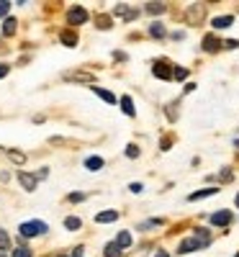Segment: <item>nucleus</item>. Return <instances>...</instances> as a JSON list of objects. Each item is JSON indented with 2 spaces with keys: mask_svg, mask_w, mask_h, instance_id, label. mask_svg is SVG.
<instances>
[{
  "mask_svg": "<svg viewBox=\"0 0 239 257\" xmlns=\"http://www.w3.org/2000/svg\"><path fill=\"white\" fill-rule=\"evenodd\" d=\"M229 221H232V211H216V214L211 216L214 226H227Z\"/></svg>",
  "mask_w": 239,
  "mask_h": 257,
  "instance_id": "7",
  "label": "nucleus"
},
{
  "mask_svg": "<svg viewBox=\"0 0 239 257\" xmlns=\"http://www.w3.org/2000/svg\"><path fill=\"white\" fill-rule=\"evenodd\" d=\"M31 255H34V252L28 250V247H16V250L10 252V257H31Z\"/></svg>",
  "mask_w": 239,
  "mask_h": 257,
  "instance_id": "24",
  "label": "nucleus"
},
{
  "mask_svg": "<svg viewBox=\"0 0 239 257\" xmlns=\"http://www.w3.org/2000/svg\"><path fill=\"white\" fill-rule=\"evenodd\" d=\"M93 93L95 95H100L106 103H116V98H113V93H108V90H103V87H98V85H93Z\"/></svg>",
  "mask_w": 239,
  "mask_h": 257,
  "instance_id": "19",
  "label": "nucleus"
},
{
  "mask_svg": "<svg viewBox=\"0 0 239 257\" xmlns=\"http://www.w3.org/2000/svg\"><path fill=\"white\" fill-rule=\"evenodd\" d=\"M98 28L108 31V28H111V18H108V16H98Z\"/></svg>",
  "mask_w": 239,
  "mask_h": 257,
  "instance_id": "27",
  "label": "nucleus"
},
{
  "mask_svg": "<svg viewBox=\"0 0 239 257\" xmlns=\"http://www.w3.org/2000/svg\"><path fill=\"white\" fill-rule=\"evenodd\" d=\"M47 175H49V170H47V168H41V170L36 172V177H39V180H47Z\"/></svg>",
  "mask_w": 239,
  "mask_h": 257,
  "instance_id": "33",
  "label": "nucleus"
},
{
  "mask_svg": "<svg viewBox=\"0 0 239 257\" xmlns=\"http://www.w3.org/2000/svg\"><path fill=\"white\" fill-rule=\"evenodd\" d=\"M155 257H170L167 252H159V255H155Z\"/></svg>",
  "mask_w": 239,
  "mask_h": 257,
  "instance_id": "37",
  "label": "nucleus"
},
{
  "mask_svg": "<svg viewBox=\"0 0 239 257\" xmlns=\"http://www.w3.org/2000/svg\"><path fill=\"white\" fill-rule=\"evenodd\" d=\"M5 152H8V157L16 162V165H23V162H26V155H23V152H16V149H5Z\"/></svg>",
  "mask_w": 239,
  "mask_h": 257,
  "instance_id": "23",
  "label": "nucleus"
},
{
  "mask_svg": "<svg viewBox=\"0 0 239 257\" xmlns=\"http://www.w3.org/2000/svg\"><path fill=\"white\" fill-rule=\"evenodd\" d=\"M16 18H5V23H3V34L5 36H10V34H16Z\"/></svg>",
  "mask_w": 239,
  "mask_h": 257,
  "instance_id": "22",
  "label": "nucleus"
},
{
  "mask_svg": "<svg viewBox=\"0 0 239 257\" xmlns=\"http://www.w3.org/2000/svg\"><path fill=\"white\" fill-rule=\"evenodd\" d=\"M234 257H239V255H234Z\"/></svg>",
  "mask_w": 239,
  "mask_h": 257,
  "instance_id": "40",
  "label": "nucleus"
},
{
  "mask_svg": "<svg viewBox=\"0 0 239 257\" xmlns=\"http://www.w3.org/2000/svg\"><path fill=\"white\" fill-rule=\"evenodd\" d=\"M201 247H206V242H201L198 237H196V239H183V242H180V252H183V255L196 252V250H201Z\"/></svg>",
  "mask_w": 239,
  "mask_h": 257,
  "instance_id": "6",
  "label": "nucleus"
},
{
  "mask_svg": "<svg viewBox=\"0 0 239 257\" xmlns=\"http://www.w3.org/2000/svg\"><path fill=\"white\" fill-rule=\"evenodd\" d=\"M65 80H78V83H90V80H93V75H87V72H72V75H65Z\"/></svg>",
  "mask_w": 239,
  "mask_h": 257,
  "instance_id": "14",
  "label": "nucleus"
},
{
  "mask_svg": "<svg viewBox=\"0 0 239 257\" xmlns=\"http://www.w3.org/2000/svg\"><path fill=\"white\" fill-rule=\"evenodd\" d=\"M67 198H70V203H80V201H85V193H70Z\"/></svg>",
  "mask_w": 239,
  "mask_h": 257,
  "instance_id": "29",
  "label": "nucleus"
},
{
  "mask_svg": "<svg viewBox=\"0 0 239 257\" xmlns=\"http://www.w3.org/2000/svg\"><path fill=\"white\" fill-rule=\"evenodd\" d=\"M106 257H121V247H118L116 242H108L106 245Z\"/></svg>",
  "mask_w": 239,
  "mask_h": 257,
  "instance_id": "21",
  "label": "nucleus"
},
{
  "mask_svg": "<svg viewBox=\"0 0 239 257\" xmlns=\"http://www.w3.org/2000/svg\"><path fill=\"white\" fill-rule=\"evenodd\" d=\"M65 226H67L70 232H75V229H80V226H82V221H80V219H75V216H70V219L65 221Z\"/></svg>",
  "mask_w": 239,
  "mask_h": 257,
  "instance_id": "25",
  "label": "nucleus"
},
{
  "mask_svg": "<svg viewBox=\"0 0 239 257\" xmlns=\"http://www.w3.org/2000/svg\"><path fill=\"white\" fill-rule=\"evenodd\" d=\"M18 183H21V188L26 190V193H34L36 190V185H39V177L36 175H31V172H18Z\"/></svg>",
  "mask_w": 239,
  "mask_h": 257,
  "instance_id": "4",
  "label": "nucleus"
},
{
  "mask_svg": "<svg viewBox=\"0 0 239 257\" xmlns=\"http://www.w3.org/2000/svg\"><path fill=\"white\" fill-rule=\"evenodd\" d=\"M116 245L121 247V250H126V247L131 245V234H129V232H118V237H116Z\"/></svg>",
  "mask_w": 239,
  "mask_h": 257,
  "instance_id": "17",
  "label": "nucleus"
},
{
  "mask_svg": "<svg viewBox=\"0 0 239 257\" xmlns=\"http://www.w3.org/2000/svg\"><path fill=\"white\" fill-rule=\"evenodd\" d=\"M129 190H131V193H142V183H131Z\"/></svg>",
  "mask_w": 239,
  "mask_h": 257,
  "instance_id": "34",
  "label": "nucleus"
},
{
  "mask_svg": "<svg viewBox=\"0 0 239 257\" xmlns=\"http://www.w3.org/2000/svg\"><path fill=\"white\" fill-rule=\"evenodd\" d=\"M234 23V16H219V18H214L211 21V26L214 28H229Z\"/></svg>",
  "mask_w": 239,
  "mask_h": 257,
  "instance_id": "11",
  "label": "nucleus"
},
{
  "mask_svg": "<svg viewBox=\"0 0 239 257\" xmlns=\"http://www.w3.org/2000/svg\"><path fill=\"white\" fill-rule=\"evenodd\" d=\"M8 70H10L8 65H0V78H5V75H8Z\"/></svg>",
  "mask_w": 239,
  "mask_h": 257,
  "instance_id": "35",
  "label": "nucleus"
},
{
  "mask_svg": "<svg viewBox=\"0 0 239 257\" xmlns=\"http://www.w3.org/2000/svg\"><path fill=\"white\" fill-rule=\"evenodd\" d=\"M126 157L137 160V157H139V147H137V144H129V147H126Z\"/></svg>",
  "mask_w": 239,
  "mask_h": 257,
  "instance_id": "28",
  "label": "nucleus"
},
{
  "mask_svg": "<svg viewBox=\"0 0 239 257\" xmlns=\"http://www.w3.org/2000/svg\"><path fill=\"white\" fill-rule=\"evenodd\" d=\"M221 47H224V44H221L216 36H206V39H203V49H206V52H211V54H214V52H219Z\"/></svg>",
  "mask_w": 239,
  "mask_h": 257,
  "instance_id": "8",
  "label": "nucleus"
},
{
  "mask_svg": "<svg viewBox=\"0 0 239 257\" xmlns=\"http://www.w3.org/2000/svg\"><path fill=\"white\" fill-rule=\"evenodd\" d=\"M10 5L13 3H8V0H0V16H5V13L10 10Z\"/></svg>",
  "mask_w": 239,
  "mask_h": 257,
  "instance_id": "31",
  "label": "nucleus"
},
{
  "mask_svg": "<svg viewBox=\"0 0 239 257\" xmlns=\"http://www.w3.org/2000/svg\"><path fill=\"white\" fill-rule=\"evenodd\" d=\"M152 75H155V78H159V80H170V78H175V70L170 65H165V62H155Z\"/></svg>",
  "mask_w": 239,
  "mask_h": 257,
  "instance_id": "5",
  "label": "nucleus"
},
{
  "mask_svg": "<svg viewBox=\"0 0 239 257\" xmlns=\"http://www.w3.org/2000/svg\"><path fill=\"white\" fill-rule=\"evenodd\" d=\"M188 78V70L185 67H175V80H185Z\"/></svg>",
  "mask_w": 239,
  "mask_h": 257,
  "instance_id": "30",
  "label": "nucleus"
},
{
  "mask_svg": "<svg viewBox=\"0 0 239 257\" xmlns=\"http://www.w3.org/2000/svg\"><path fill=\"white\" fill-rule=\"evenodd\" d=\"M216 193H219L216 188H203V190H198V193L188 195V201H201V198H208V195H216Z\"/></svg>",
  "mask_w": 239,
  "mask_h": 257,
  "instance_id": "12",
  "label": "nucleus"
},
{
  "mask_svg": "<svg viewBox=\"0 0 239 257\" xmlns=\"http://www.w3.org/2000/svg\"><path fill=\"white\" fill-rule=\"evenodd\" d=\"M59 39H62L65 47H78V34H75V31H62Z\"/></svg>",
  "mask_w": 239,
  "mask_h": 257,
  "instance_id": "13",
  "label": "nucleus"
},
{
  "mask_svg": "<svg viewBox=\"0 0 239 257\" xmlns=\"http://www.w3.org/2000/svg\"><path fill=\"white\" fill-rule=\"evenodd\" d=\"M116 16H121L124 21H134V18H137V10H131V8H126V5H116Z\"/></svg>",
  "mask_w": 239,
  "mask_h": 257,
  "instance_id": "9",
  "label": "nucleus"
},
{
  "mask_svg": "<svg viewBox=\"0 0 239 257\" xmlns=\"http://www.w3.org/2000/svg\"><path fill=\"white\" fill-rule=\"evenodd\" d=\"M149 34H152L155 39H165V34H167V31H165V26H162V23H157V21H155L152 26H149Z\"/></svg>",
  "mask_w": 239,
  "mask_h": 257,
  "instance_id": "16",
  "label": "nucleus"
},
{
  "mask_svg": "<svg viewBox=\"0 0 239 257\" xmlns=\"http://www.w3.org/2000/svg\"><path fill=\"white\" fill-rule=\"evenodd\" d=\"M85 21H87V10L82 5H75V8L67 10V23L70 26H82Z\"/></svg>",
  "mask_w": 239,
  "mask_h": 257,
  "instance_id": "3",
  "label": "nucleus"
},
{
  "mask_svg": "<svg viewBox=\"0 0 239 257\" xmlns=\"http://www.w3.org/2000/svg\"><path fill=\"white\" fill-rule=\"evenodd\" d=\"M147 13H152V16H159V13H165L167 10V5L165 3H147V8H144Z\"/></svg>",
  "mask_w": 239,
  "mask_h": 257,
  "instance_id": "15",
  "label": "nucleus"
},
{
  "mask_svg": "<svg viewBox=\"0 0 239 257\" xmlns=\"http://www.w3.org/2000/svg\"><path fill=\"white\" fill-rule=\"evenodd\" d=\"M203 18H206V3H193V5L185 10V21H188L190 26H198Z\"/></svg>",
  "mask_w": 239,
  "mask_h": 257,
  "instance_id": "2",
  "label": "nucleus"
},
{
  "mask_svg": "<svg viewBox=\"0 0 239 257\" xmlns=\"http://www.w3.org/2000/svg\"><path fill=\"white\" fill-rule=\"evenodd\" d=\"M224 47H227V49H239V41H237V39H229V41H224Z\"/></svg>",
  "mask_w": 239,
  "mask_h": 257,
  "instance_id": "32",
  "label": "nucleus"
},
{
  "mask_svg": "<svg viewBox=\"0 0 239 257\" xmlns=\"http://www.w3.org/2000/svg\"><path fill=\"white\" fill-rule=\"evenodd\" d=\"M82 252H85V250H82V247H78V250L72 252V257H82Z\"/></svg>",
  "mask_w": 239,
  "mask_h": 257,
  "instance_id": "36",
  "label": "nucleus"
},
{
  "mask_svg": "<svg viewBox=\"0 0 239 257\" xmlns=\"http://www.w3.org/2000/svg\"><path fill=\"white\" fill-rule=\"evenodd\" d=\"M44 232H49V226L44 224V221H23V224L18 226V234L26 237V239H31V237H36V234H44Z\"/></svg>",
  "mask_w": 239,
  "mask_h": 257,
  "instance_id": "1",
  "label": "nucleus"
},
{
  "mask_svg": "<svg viewBox=\"0 0 239 257\" xmlns=\"http://www.w3.org/2000/svg\"><path fill=\"white\" fill-rule=\"evenodd\" d=\"M57 257H67V255H57Z\"/></svg>",
  "mask_w": 239,
  "mask_h": 257,
  "instance_id": "39",
  "label": "nucleus"
},
{
  "mask_svg": "<svg viewBox=\"0 0 239 257\" xmlns=\"http://www.w3.org/2000/svg\"><path fill=\"white\" fill-rule=\"evenodd\" d=\"M121 111H124L126 116H137V111H134V103H131V98H129V95H124V98H121Z\"/></svg>",
  "mask_w": 239,
  "mask_h": 257,
  "instance_id": "18",
  "label": "nucleus"
},
{
  "mask_svg": "<svg viewBox=\"0 0 239 257\" xmlns=\"http://www.w3.org/2000/svg\"><path fill=\"white\" fill-rule=\"evenodd\" d=\"M237 206H239V195H237Z\"/></svg>",
  "mask_w": 239,
  "mask_h": 257,
  "instance_id": "38",
  "label": "nucleus"
},
{
  "mask_svg": "<svg viewBox=\"0 0 239 257\" xmlns=\"http://www.w3.org/2000/svg\"><path fill=\"white\" fill-rule=\"evenodd\" d=\"M85 168L87 170H100L103 168V157H87L85 160Z\"/></svg>",
  "mask_w": 239,
  "mask_h": 257,
  "instance_id": "20",
  "label": "nucleus"
},
{
  "mask_svg": "<svg viewBox=\"0 0 239 257\" xmlns=\"http://www.w3.org/2000/svg\"><path fill=\"white\" fill-rule=\"evenodd\" d=\"M116 219H118V211H100V214L95 216L98 224H111V221H116Z\"/></svg>",
  "mask_w": 239,
  "mask_h": 257,
  "instance_id": "10",
  "label": "nucleus"
},
{
  "mask_svg": "<svg viewBox=\"0 0 239 257\" xmlns=\"http://www.w3.org/2000/svg\"><path fill=\"white\" fill-rule=\"evenodd\" d=\"M5 250H10V239L5 232H0V252H5Z\"/></svg>",
  "mask_w": 239,
  "mask_h": 257,
  "instance_id": "26",
  "label": "nucleus"
}]
</instances>
